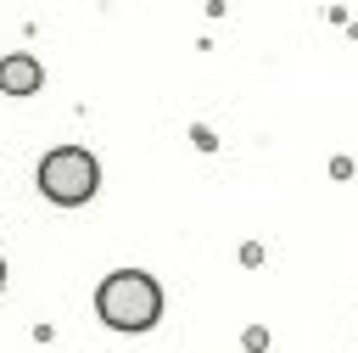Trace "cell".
I'll return each mask as SVG.
<instances>
[{
	"label": "cell",
	"mask_w": 358,
	"mask_h": 353,
	"mask_svg": "<svg viewBox=\"0 0 358 353\" xmlns=\"http://www.w3.org/2000/svg\"><path fill=\"white\" fill-rule=\"evenodd\" d=\"M95 314L112 331H151L162 314V286L145 269H117L95 286Z\"/></svg>",
	"instance_id": "cell-1"
},
{
	"label": "cell",
	"mask_w": 358,
	"mask_h": 353,
	"mask_svg": "<svg viewBox=\"0 0 358 353\" xmlns=\"http://www.w3.org/2000/svg\"><path fill=\"white\" fill-rule=\"evenodd\" d=\"M95 185H101L95 151H84V146H56V151H45V162H39V191H45L56 207H84V202L95 196Z\"/></svg>",
	"instance_id": "cell-2"
},
{
	"label": "cell",
	"mask_w": 358,
	"mask_h": 353,
	"mask_svg": "<svg viewBox=\"0 0 358 353\" xmlns=\"http://www.w3.org/2000/svg\"><path fill=\"white\" fill-rule=\"evenodd\" d=\"M39 78H45V73H39L34 56H6V62H0V90H6V95H34Z\"/></svg>",
	"instance_id": "cell-3"
},
{
	"label": "cell",
	"mask_w": 358,
	"mask_h": 353,
	"mask_svg": "<svg viewBox=\"0 0 358 353\" xmlns=\"http://www.w3.org/2000/svg\"><path fill=\"white\" fill-rule=\"evenodd\" d=\"M0 286H6V258H0Z\"/></svg>",
	"instance_id": "cell-4"
}]
</instances>
